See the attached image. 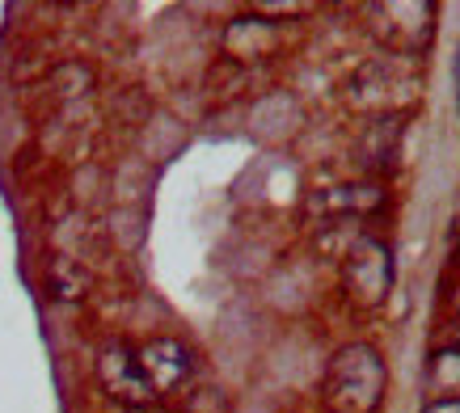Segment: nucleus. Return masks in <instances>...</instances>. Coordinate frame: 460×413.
Instances as JSON below:
<instances>
[{
  "instance_id": "obj_1",
  "label": "nucleus",
  "mask_w": 460,
  "mask_h": 413,
  "mask_svg": "<svg viewBox=\"0 0 460 413\" xmlns=\"http://www.w3.org/2000/svg\"><path fill=\"white\" fill-rule=\"evenodd\" d=\"M385 397V363L372 346L338 350L325 372V405L334 413H372Z\"/></svg>"
},
{
  "instance_id": "obj_2",
  "label": "nucleus",
  "mask_w": 460,
  "mask_h": 413,
  "mask_svg": "<svg viewBox=\"0 0 460 413\" xmlns=\"http://www.w3.org/2000/svg\"><path fill=\"white\" fill-rule=\"evenodd\" d=\"M342 283H347V291L359 303H380L385 295H389V283H393L389 249L380 245V241H372V236L355 241V245H350V253H347Z\"/></svg>"
},
{
  "instance_id": "obj_3",
  "label": "nucleus",
  "mask_w": 460,
  "mask_h": 413,
  "mask_svg": "<svg viewBox=\"0 0 460 413\" xmlns=\"http://www.w3.org/2000/svg\"><path fill=\"white\" fill-rule=\"evenodd\" d=\"M98 380L114 400H123L131 409H148L156 400V392L148 388V380H144V372H140L136 350H127V346H119V342H111L98 355Z\"/></svg>"
},
{
  "instance_id": "obj_4",
  "label": "nucleus",
  "mask_w": 460,
  "mask_h": 413,
  "mask_svg": "<svg viewBox=\"0 0 460 413\" xmlns=\"http://www.w3.org/2000/svg\"><path fill=\"white\" fill-rule=\"evenodd\" d=\"M136 358H140V372H144V380H148V388H153L156 397L178 392V388L190 380V372H195L190 350H186L181 342H173V338H156V342L140 346Z\"/></svg>"
},
{
  "instance_id": "obj_5",
  "label": "nucleus",
  "mask_w": 460,
  "mask_h": 413,
  "mask_svg": "<svg viewBox=\"0 0 460 413\" xmlns=\"http://www.w3.org/2000/svg\"><path fill=\"white\" fill-rule=\"evenodd\" d=\"M380 206V190L376 186H342V190H317L308 198V211L321 220H338V215H359Z\"/></svg>"
},
{
  "instance_id": "obj_6",
  "label": "nucleus",
  "mask_w": 460,
  "mask_h": 413,
  "mask_svg": "<svg viewBox=\"0 0 460 413\" xmlns=\"http://www.w3.org/2000/svg\"><path fill=\"white\" fill-rule=\"evenodd\" d=\"M431 384L435 388H456L460 384V355L456 350H444V355H435V367H431Z\"/></svg>"
},
{
  "instance_id": "obj_7",
  "label": "nucleus",
  "mask_w": 460,
  "mask_h": 413,
  "mask_svg": "<svg viewBox=\"0 0 460 413\" xmlns=\"http://www.w3.org/2000/svg\"><path fill=\"white\" fill-rule=\"evenodd\" d=\"M422 413H460V400L447 397V400H435V405H427Z\"/></svg>"
},
{
  "instance_id": "obj_8",
  "label": "nucleus",
  "mask_w": 460,
  "mask_h": 413,
  "mask_svg": "<svg viewBox=\"0 0 460 413\" xmlns=\"http://www.w3.org/2000/svg\"><path fill=\"white\" fill-rule=\"evenodd\" d=\"M456 338H460V317H456Z\"/></svg>"
},
{
  "instance_id": "obj_9",
  "label": "nucleus",
  "mask_w": 460,
  "mask_h": 413,
  "mask_svg": "<svg viewBox=\"0 0 460 413\" xmlns=\"http://www.w3.org/2000/svg\"><path fill=\"white\" fill-rule=\"evenodd\" d=\"M140 413H153V409H140Z\"/></svg>"
}]
</instances>
